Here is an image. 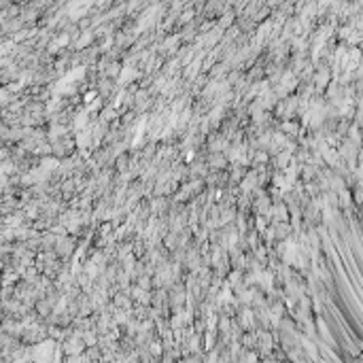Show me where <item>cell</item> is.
<instances>
[{
  "mask_svg": "<svg viewBox=\"0 0 363 363\" xmlns=\"http://www.w3.org/2000/svg\"><path fill=\"white\" fill-rule=\"evenodd\" d=\"M223 163H225V160H223V157H219V155H217V157H213V166H215V168L223 166Z\"/></svg>",
  "mask_w": 363,
  "mask_h": 363,
  "instance_id": "7a4b0ae2",
  "label": "cell"
},
{
  "mask_svg": "<svg viewBox=\"0 0 363 363\" xmlns=\"http://www.w3.org/2000/svg\"><path fill=\"white\" fill-rule=\"evenodd\" d=\"M329 79H331V70L329 68H319L317 70V77H314V83H317L319 90L329 85Z\"/></svg>",
  "mask_w": 363,
  "mask_h": 363,
  "instance_id": "6da1fadb",
  "label": "cell"
}]
</instances>
